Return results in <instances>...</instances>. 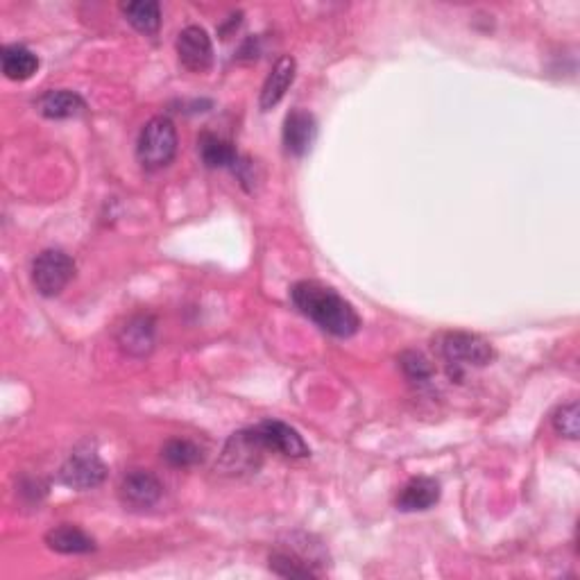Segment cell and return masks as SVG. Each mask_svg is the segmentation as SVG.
<instances>
[{"label":"cell","instance_id":"1","mask_svg":"<svg viewBox=\"0 0 580 580\" xmlns=\"http://www.w3.org/2000/svg\"><path fill=\"white\" fill-rule=\"evenodd\" d=\"M290 300L297 311L313 320L322 331L336 338H352L361 329V318L336 288L320 281H300L290 288Z\"/></svg>","mask_w":580,"mask_h":580},{"label":"cell","instance_id":"2","mask_svg":"<svg viewBox=\"0 0 580 580\" xmlns=\"http://www.w3.org/2000/svg\"><path fill=\"white\" fill-rule=\"evenodd\" d=\"M177 155V130L166 116H157L143 125L136 141V157L145 170L166 168Z\"/></svg>","mask_w":580,"mask_h":580},{"label":"cell","instance_id":"3","mask_svg":"<svg viewBox=\"0 0 580 580\" xmlns=\"http://www.w3.org/2000/svg\"><path fill=\"white\" fill-rule=\"evenodd\" d=\"M263 451H268L263 440L259 438L257 429H245L234 433L232 438L227 440V445L223 449V456H220L216 469L220 474L227 476H241L257 472L263 460Z\"/></svg>","mask_w":580,"mask_h":580},{"label":"cell","instance_id":"4","mask_svg":"<svg viewBox=\"0 0 580 580\" xmlns=\"http://www.w3.org/2000/svg\"><path fill=\"white\" fill-rule=\"evenodd\" d=\"M440 352L445 356L451 374H460L463 368H483L494 358V349L488 340L476 334H467V331L447 334L440 343Z\"/></svg>","mask_w":580,"mask_h":580},{"label":"cell","instance_id":"5","mask_svg":"<svg viewBox=\"0 0 580 580\" xmlns=\"http://www.w3.org/2000/svg\"><path fill=\"white\" fill-rule=\"evenodd\" d=\"M75 277V261L64 250H44L32 263V284L44 297H55Z\"/></svg>","mask_w":580,"mask_h":580},{"label":"cell","instance_id":"6","mask_svg":"<svg viewBox=\"0 0 580 580\" xmlns=\"http://www.w3.org/2000/svg\"><path fill=\"white\" fill-rule=\"evenodd\" d=\"M107 467L93 449H75L59 469V481L73 490H91L105 481Z\"/></svg>","mask_w":580,"mask_h":580},{"label":"cell","instance_id":"7","mask_svg":"<svg viewBox=\"0 0 580 580\" xmlns=\"http://www.w3.org/2000/svg\"><path fill=\"white\" fill-rule=\"evenodd\" d=\"M177 57L186 71L204 73L213 64V44L207 30L200 25H189L177 37Z\"/></svg>","mask_w":580,"mask_h":580},{"label":"cell","instance_id":"8","mask_svg":"<svg viewBox=\"0 0 580 580\" xmlns=\"http://www.w3.org/2000/svg\"><path fill=\"white\" fill-rule=\"evenodd\" d=\"M259 433V438L263 440L268 451H277V454L286 458H306L311 454L309 445H306L304 438L297 433L293 426L284 424L279 420H266L254 426Z\"/></svg>","mask_w":580,"mask_h":580},{"label":"cell","instance_id":"9","mask_svg":"<svg viewBox=\"0 0 580 580\" xmlns=\"http://www.w3.org/2000/svg\"><path fill=\"white\" fill-rule=\"evenodd\" d=\"M155 340H157V322L148 313L132 315V318L123 324L121 331H118V345H121L125 354H130L134 358L148 356L152 349H155Z\"/></svg>","mask_w":580,"mask_h":580},{"label":"cell","instance_id":"10","mask_svg":"<svg viewBox=\"0 0 580 580\" xmlns=\"http://www.w3.org/2000/svg\"><path fill=\"white\" fill-rule=\"evenodd\" d=\"M161 490L164 488L155 474L145 472V469H132L118 485V497L130 508H150L159 501Z\"/></svg>","mask_w":580,"mask_h":580},{"label":"cell","instance_id":"11","mask_svg":"<svg viewBox=\"0 0 580 580\" xmlns=\"http://www.w3.org/2000/svg\"><path fill=\"white\" fill-rule=\"evenodd\" d=\"M318 134V123L315 116L306 109H293L284 121V145L293 157H302L309 152V148Z\"/></svg>","mask_w":580,"mask_h":580},{"label":"cell","instance_id":"12","mask_svg":"<svg viewBox=\"0 0 580 580\" xmlns=\"http://www.w3.org/2000/svg\"><path fill=\"white\" fill-rule=\"evenodd\" d=\"M440 501V483L429 476H415L408 481L397 497V508L404 513H417L429 510Z\"/></svg>","mask_w":580,"mask_h":580},{"label":"cell","instance_id":"13","mask_svg":"<svg viewBox=\"0 0 580 580\" xmlns=\"http://www.w3.org/2000/svg\"><path fill=\"white\" fill-rule=\"evenodd\" d=\"M295 71H297V64H295L293 57L284 55V57L277 59L275 66H272L270 75L266 78V82H263V89H261L259 102H261L263 112H268V109L279 105L281 98L286 96L288 87L295 80Z\"/></svg>","mask_w":580,"mask_h":580},{"label":"cell","instance_id":"14","mask_svg":"<svg viewBox=\"0 0 580 580\" xmlns=\"http://www.w3.org/2000/svg\"><path fill=\"white\" fill-rule=\"evenodd\" d=\"M41 116L50 118V121H64V118H75L87 112V102L82 100L80 93L57 89L48 91L37 102Z\"/></svg>","mask_w":580,"mask_h":580},{"label":"cell","instance_id":"15","mask_svg":"<svg viewBox=\"0 0 580 580\" xmlns=\"http://www.w3.org/2000/svg\"><path fill=\"white\" fill-rule=\"evenodd\" d=\"M46 544L48 549L64 553V556H82V553L96 551V540L89 533H84L82 528L71 524H62L48 531Z\"/></svg>","mask_w":580,"mask_h":580},{"label":"cell","instance_id":"16","mask_svg":"<svg viewBox=\"0 0 580 580\" xmlns=\"http://www.w3.org/2000/svg\"><path fill=\"white\" fill-rule=\"evenodd\" d=\"M0 64H3V73L7 80L25 82L30 80L34 73L39 71V57L32 53L30 48L12 44L0 50Z\"/></svg>","mask_w":580,"mask_h":580},{"label":"cell","instance_id":"17","mask_svg":"<svg viewBox=\"0 0 580 580\" xmlns=\"http://www.w3.org/2000/svg\"><path fill=\"white\" fill-rule=\"evenodd\" d=\"M200 157L209 168H236L238 161V150L234 148V143H229L225 139H220L216 134H202L200 139Z\"/></svg>","mask_w":580,"mask_h":580},{"label":"cell","instance_id":"18","mask_svg":"<svg viewBox=\"0 0 580 580\" xmlns=\"http://www.w3.org/2000/svg\"><path fill=\"white\" fill-rule=\"evenodd\" d=\"M270 569L281 578H315L320 571L315 569L313 558H306L304 553L295 551H275L270 556Z\"/></svg>","mask_w":580,"mask_h":580},{"label":"cell","instance_id":"19","mask_svg":"<svg viewBox=\"0 0 580 580\" xmlns=\"http://www.w3.org/2000/svg\"><path fill=\"white\" fill-rule=\"evenodd\" d=\"M121 12L125 19L134 25L141 34H157L161 25V5L157 0H136V3H123Z\"/></svg>","mask_w":580,"mask_h":580},{"label":"cell","instance_id":"20","mask_svg":"<svg viewBox=\"0 0 580 580\" xmlns=\"http://www.w3.org/2000/svg\"><path fill=\"white\" fill-rule=\"evenodd\" d=\"M161 458L166 460L170 467H193L202 460V449L191 440H168L164 449H161Z\"/></svg>","mask_w":580,"mask_h":580},{"label":"cell","instance_id":"21","mask_svg":"<svg viewBox=\"0 0 580 580\" xmlns=\"http://www.w3.org/2000/svg\"><path fill=\"white\" fill-rule=\"evenodd\" d=\"M580 411H578V402H569L562 404L556 413H553V429H556L560 435H565L569 440L578 438V426H580Z\"/></svg>","mask_w":580,"mask_h":580},{"label":"cell","instance_id":"22","mask_svg":"<svg viewBox=\"0 0 580 580\" xmlns=\"http://www.w3.org/2000/svg\"><path fill=\"white\" fill-rule=\"evenodd\" d=\"M399 363H402V370L406 372L408 379H413V381L431 379V374H433L431 363L426 361L420 352H404L402 358H399Z\"/></svg>","mask_w":580,"mask_h":580}]
</instances>
